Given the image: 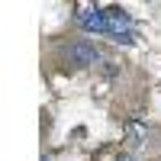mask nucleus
<instances>
[{
    "instance_id": "nucleus-2",
    "label": "nucleus",
    "mask_w": 161,
    "mask_h": 161,
    "mask_svg": "<svg viewBox=\"0 0 161 161\" xmlns=\"http://www.w3.org/2000/svg\"><path fill=\"white\" fill-rule=\"evenodd\" d=\"M68 58H71V64H77V68H87V64L100 61V52L93 48L90 42H74L71 52H68Z\"/></svg>"
},
{
    "instance_id": "nucleus-1",
    "label": "nucleus",
    "mask_w": 161,
    "mask_h": 161,
    "mask_svg": "<svg viewBox=\"0 0 161 161\" xmlns=\"http://www.w3.org/2000/svg\"><path fill=\"white\" fill-rule=\"evenodd\" d=\"M77 26L97 36H113V39L136 29L132 16L119 7H77Z\"/></svg>"
},
{
    "instance_id": "nucleus-3",
    "label": "nucleus",
    "mask_w": 161,
    "mask_h": 161,
    "mask_svg": "<svg viewBox=\"0 0 161 161\" xmlns=\"http://www.w3.org/2000/svg\"><path fill=\"white\" fill-rule=\"evenodd\" d=\"M126 139H129V145H142L145 139H148V129H145L139 119H129V126H126Z\"/></svg>"
}]
</instances>
